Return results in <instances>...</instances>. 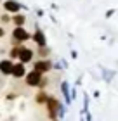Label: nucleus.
I'll return each instance as SVG.
<instances>
[{
	"label": "nucleus",
	"instance_id": "23",
	"mask_svg": "<svg viewBox=\"0 0 118 121\" xmlns=\"http://www.w3.org/2000/svg\"><path fill=\"white\" fill-rule=\"evenodd\" d=\"M70 57H71L73 60H76V59H78V52H76V50H73V48H71V52H70Z\"/></svg>",
	"mask_w": 118,
	"mask_h": 121
},
{
	"label": "nucleus",
	"instance_id": "25",
	"mask_svg": "<svg viewBox=\"0 0 118 121\" xmlns=\"http://www.w3.org/2000/svg\"><path fill=\"white\" fill-rule=\"evenodd\" d=\"M59 62H61V66H63V69H66V68L70 66V64H68V60H66V59H61Z\"/></svg>",
	"mask_w": 118,
	"mask_h": 121
},
{
	"label": "nucleus",
	"instance_id": "8",
	"mask_svg": "<svg viewBox=\"0 0 118 121\" xmlns=\"http://www.w3.org/2000/svg\"><path fill=\"white\" fill-rule=\"evenodd\" d=\"M26 73H28L26 64H23V62H19V60H18V62H14V68H12V73H10V76H12L14 80H21V78L24 80Z\"/></svg>",
	"mask_w": 118,
	"mask_h": 121
},
{
	"label": "nucleus",
	"instance_id": "31",
	"mask_svg": "<svg viewBox=\"0 0 118 121\" xmlns=\"http://www.w3.org/2000/svg\"><path fill=\"white\" fill-rule=\"evenodd\" d=\"M80 121H85V116H83L82 112H80Z\"/></svg>",
	"mask_w": 118,
	"mask_h": 121
},
{
	"label": "nucleus",
	"instance_id": "13",
	"mask_svg": "<svg viewBox=\"0 0 118 121\" xmlns=\"http://www.w3.org/2000/svg\"><path fill=\"white\" fill-rule=\"evenodd\" d=\"M12 24L16 26V28H19V26H24L26 24V16L23 12H18L12 16Z\"/></svg>",
	"mask_w": 118,
	"mask_h": 121
},
{
	"label": "nucleus",
	"instance_id": "19",
	"mask_svg": "<svg viewBox=\"0 0 118 121\" xmlns=\"http://www.w3.org/2000/svg\"><path fill=\"white\" fill-rule=\"evenodd\" d=\"M47 86H49V78H47V76H43L42 81H40V85H38V90H45Z\"/></svg>",
	"mask_w": 118,
	"mask_h": 121
},
{
	"label": "nucleus",
	"instance_id": "29",
	"mask_svg": "<svg viewBox=\"0 0 118 121\" xmlns=\"http://www.w3.org/2000/svg\"><path fill=\"white\" fill-rule=\"evenodd\" d=\"M92 97H94V99H99V97H101V92H99V90H95V92L92 93Z\"/></svg>",
	"mask_w": 118,
	"mask_h": 121
},
{
	"label": "nucleus",
	"instance_id": "21",
	"mask_svg": "<svg viewBox=\"0 0 118 121\" xmlns=\"http://www.w3.org/2000/svg\"><path fill=\"white\" fill-rule=\"evenodd\" d=\"M5 99H7V100H16V99H18V93L16 92H9L7 95H5Z\"/></svg>",
	"mask_w": 118,
	"mask_h": 121
},
{
	"label": "nucleus",
	"instance_id": "3",
	"mask_svg": "<svg viewBox=\"0 0 118 121\" xmlns=\"http://www.w3.org/2000/svg\"><path fill=\"white\" fill-rule=\"evenodd\" d=\"M31 69L40 73V74H47L54 69V62L50 59H35L31 62Z\"/></svg>",
	"mask_w": 118,
	"mask_h": 121
},
{
	"label": "nucleus",
	"instance_id": "26",
	"mask_svg": "<svg viewBox=\"0 0 118 121\" xmlns=\"http://www.w3.org/2000/svg\"><path fill=\"white\" fill-rule=\"evenodd\" d=\"M4 36H5V28H4V26H0V40H2Z\"/></svg>",
	"mask_w": 118,
	"mask_h": 121
},
{
	"label": "nucleus",
	"instance_id": "30",
	"mask_svg": "<svg viewBox=\"0 0 118 121\" xmlns=\"http://www.w3.org/2000/svg\"><path fill=\"white\" fill-rule=\"evenodd\" d=\"M50 9H52V10H57L59 7H57V4H50Z\"/></svg>",
	"mask_w": 118,
	"mask_h": 121
},
{
	"label": "nucleus",
	"instance_id": "1",
	"mask_svg": "<svg viewBox=\"0 0 118 121\" xmlns=\"http://www.w3.org/2000/svg\"><path fill=\"white\" fill-rule=\"evenodd\" d=\"M59 99L54 95H49V100L45 102V112H47V119H59Z\"/></svg>",
	"mask_w": 118,
	"mask_h": 121
},
{
	"label": "nucleus",
	"instance_id": "12",
	"mask_svg": "<svg viewBox=\"0 0 118 121\" xmlns=\"http://www.w3.org/2000/svg\"><path fill=\"white\" fill-rule=\"evenodd\" d=\"M47 100H49V93H47V90H37L35 97H33V102H35L37 106H45Z\"/></svg>",
	"mask_w": 118,
	"mask_h": 121
},
{
	"label": "nucleus",
	"instance_id": "32",
	"mask_svg": "<svg viewBox=\"0 0 118 121\" xmlns=\"http://www.w3.org/2000/svg\"><path fill=\"white\" fill-rule=\"evenodd\" d=\"M52 121H59V119H52Z\"/></svg>",
	"mask_w": 118,
	"mask_h": 121
},
{
	"label": "nucleus",
	"instance_id": "15",
	"mask_svg": "<svg viewBox=\"0 0 118 121\" xmlns=\"http://www.w3.org/2000/svg\"><path fill=\"white\" fill-rule=\"evenodd\" d=\"M82 100H83V106H82V111H80V112H87V111H90V95H89L87 92H83Z\"/></svg>",
	"mask_w": 118,
	"mask_h": 121
},
{
	"label": "nucleus",
	"instance_id": "14",
	"mask_svg": "<svg viewBox=\"0 0 118 121\" xmlns=\"http://www.w3.org/2000/svg\"><path fill=\"white\" fill-rule=\"evenodd\" d=\"M50 52H52V50H50V47L47 45V47H40L37 50L35 56H38V59H49L50 57Z\"/></svg>",
	"mask_w": 118,
	"mask_h": 121
},
{
	"label": "nucleus",
	"instance_id": "28",
	"mask_svg": "<svg viewBox=\"0 0 118 121\" xmlns=\"http://www.w3.org/2000/svg\"><path fill=\"white\" fill-rule=\"evenodd\" d=\"M54 69H57V71H61V69H63V66H61V62H54Z\"/></svg>",
	"mask_w": 118,
	"mask_h": 121
},
{
	"label": "nucleus",
	"instance_id": "16",
	"mask_svg": "<svg viewBox=\"0 0 118 121\" xmlns=\"http://www.w3.org/2000/svg\"><path fill=\"white\" fill-rule=\"evenodd\" d=\"M21 48H23V45H16L12 48H9V59L10 60H18L19 54H21Z\"/></svg>",
	"mask_w": 118,
	"mask_h": 121
},
{
	"label": "nucleus",
	"instance_id": "20",
	"mask_svg": "<svg viewBox=\"0 0 118 121\" xmlns=\"http://www.w3.org/2000/svg\"><path fill=\"white\" fill-rule=\"evenodd\" d=\"M115 14H116V9H108V10H106V14H104V17L106 19H111Z\"/></svg>",
	"mask_w": 118,
	"mask_h": 121
},
{
	"label": "nucleus",
	"instance_id": "22",
	"mask_svg": "<svg viewBox=\"0 0 118 121\" xmlns=\"http://www.w3.org/2000/svg\"><path fill=\"white\" fill-rule=\"evenodd\" d=\"M76 93H78V90H76V86L73 85V86H71V92H70V95H71V100H75V99H76Z\"/></svg>",
	"mask_w": 118,
	"mask_h": 121
},
{
	"label": "nucleus",
	"instance_id": "17",
	"mask_svg": "<svg viewBox=\"0 0 118 121\" xmlns=\"http://www.w3.org/2000/svg\"><path fill=\"white\" fill-rule=\"evenodd\" d=\"M64 116H66V104L61 100L59 102V119H64Z\"/></svg>",
	"mask_w": 118,
	"mask_h": 121
},
{
	"label": "nucleus",
	"instance_id": "7",
	"mask_svg": "<svg viewBox=\"0 0 118 121\" xmlns=\"http://www.w3.org/2000/svg\"><path fill=\"white\" fill-rule=\"evenodd\" d=\"M18 60H19V62H23V64H31L33 60H35V50L30 48V47H26V45H23Z\"/></svg>",
	"mask_w": 118,
	"mask_h": 121
},
{
	"label": "nucleus",
	"instance_id": "11",
	"mask_svg": "<svg viewBox=\"0 0 118 121\" xmlns=\"http://www.w3.org/2000/svg\"><path fill=\"white\" fill-rule=\"evenodd\" d=\"M99 69H101V78H103L104 83H111V81L115 80V69H108V68H104V66H99Z\"/></svg>",
	"mask_w": 118,
	"mask_h": 121
},
{
	"label": "nucleus",
	"instance_id": "6",
	"mask_svg": "<svg viewBox=\"0 0 118 121\" xmlns=\"http://www.w3.org/2000/svg\"><path fill=\"white\" fill-rule=\"evenodd\" d=\"M45 74H40V73H37V71H28L26 73V76H24V83H26V86H30V88H38V85H40V81H42V78Z\"/></svg>",
	"mask_w": 118,
	"mask_h": 121
},
{
	"label": "nucleus",
	"instance_id": "27",
	"mask_svg": "<svg viewBox=\"0 0 118 121\" xmlns=\"http://www.w3.org/2000/svg\"><path fill=\"white\" fill-rule=\"evenodd\" d=\"M82 80H83L82 76H78V78H76V81H75V86H80V85H82Z\"/></svg>",
	"mask_w": 118,
	"mask_h": 121
},
{
	"label": "nucleus",
	"instance_id": "4",
	"mask_svg": "<svg viewBox=\"0 0 118 121\" xmlns=\"http://www.w3.org/2000/svg\"><path fill=\"white\" fill-rule=\"evenodd\" d=\"M31 42L37 45V48L40 47H47V35L38 24H35V31L31 33Z\"/></svg>",
	"mask_w": 118,
	"mask_h": 121
},
{
	"label": "nucleus",
	"instance_id": "18",
	"mask_svg": "<svg viewBox=\"0 0 118 121\" xmlns=\"http://www.w3.org/2000/svg\"><path fill=\"white\" fill-rule=\"evenodd\" d=\"M0 23H2V24L12 23V16H10V14H7V12H5V14H2V16H0Z\"/></svg>",
	"mask_w": 118,
	"mask_h": 121
},
{
	"label": "nucleus",
	"instance_id": "5",
	"mask_svg": "<svg viewBox=\"0 0 118 121\" xmlns=\"http://www.w3.org/2000/svg\"><path fill=\"white\" fill-rule=\"evenodd\" d=\"M2 7H4V10H5V12H7V14L14 16V14L21 12V10H23V9H26V5H23L21 2H18V0H4Z\"/></svg>",
	"mask_w": 118,
	"mask_h": 121
},
{
	"label": "nucleus",
	"instance_id": "9",
	"mask_svg": "<svg viewBox=\"0 0 118 121\" xmlns=\"http://www.w3.org/2000/svg\"><path fill=\"white\" fill-rule=\"evenodd\" d=\"M59 90H61V95H63L64 99V104L66 106H71V95H70V92H71V85H70V81H66L63 80L61 81V85H59Z\"/></svg>",
	"mask_w": 118,
	"mask_h": 121
},
{
	"label": "nucleus",
	"instance_id": "2",
	"mask_svg": "<svg viewBox=\"0 0 118 121\" xmlns=\"http://www.w3.org/2000/svg\"><path fill=\"white\" fill-rule=\"evenodd\" d=\"M12 47H16V45H23L24 42H28V40H31V33L28 31L24 26H19V28H16L14 26V30H12Z\"/></svg>",
	"mask_w": 118,
	"mask_h": 121
},
{
	"label": "nucleus",
	"instance_id": "10",
	"mask_svg": "<svg viewBox=\"0 0 118 121\" xmlns=\"http://www.w3.org/2000/svg\"><path fill=\"white\" fill-rule=\"evenodd\" d=\"M12 68H14V60H10L9 57L0 59V74L2 76H10Z\"/></svg>",
	"mask_w": 118,
	"mask_h": 121
},
{
	"label": "nucleus",
	"instance_id": "24",
	"mask_svg": "<svg viewBox=\"0 0 118 121\" xmlns=\"http://www.w3.org/2000/svg\"><path fill=\"white\" fill-rule=\"evenodd\" d=\"M35 14L38 16V17H43V16H45V10H43V9H37V10H35Z\"/></svg>",
	"mask_w": 118,
	"mask_h": 121
}]
</instances>
